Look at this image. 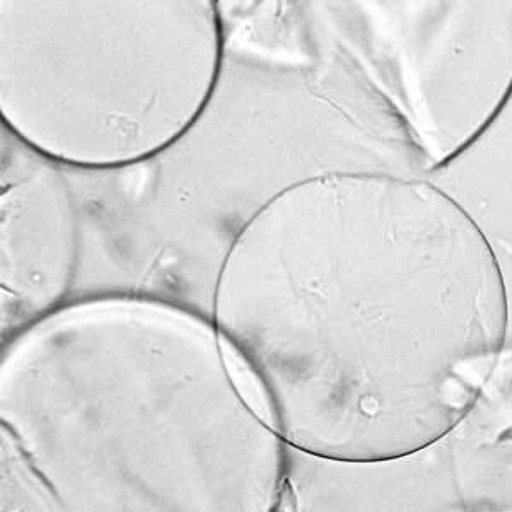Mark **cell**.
<instances>
[{"label": "cell", "instance_id": "obj_1", "mask_svg": "<svg viewBox=\"0 0 512 512\" xmlns=\"http://www.w3.org/2000/svg\"><path fill=\"white\" fill-rule=\"evenodd\" d=\"M326 197L320 323L268 420L326 460H405L489 390L509 332L506 279L475 219L429 181L345 178Z\"/></svg>", "mask_w": 512, "mask_h": 512}, {"label": "cell", "instance_id": "obj_2", "mask_svg": "<svg viewBox=\"0 0 512 512\" xmlns=\"http://www.w3.org/2000/svg\"><path fill=\"white\" fill-rule=\"evenodd\" d=\"M364 62L422 166L446 168L512 98V0L369 4Z\"/></svg>", "mask_w": 512, "mask_h": 512}]
</instances>
